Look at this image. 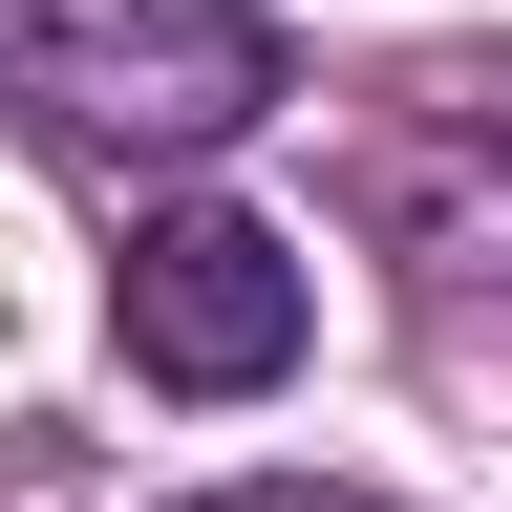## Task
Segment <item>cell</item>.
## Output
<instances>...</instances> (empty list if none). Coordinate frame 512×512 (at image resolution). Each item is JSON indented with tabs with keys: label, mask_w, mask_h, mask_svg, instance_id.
Segmentation results:
<instances>
[{
	"label": "cell",
	"mask_w": 512,
	"mask_h": 512,
	"mask_svg": "<svg viewBox=\"0 0 512 512\" xmlns=\"http://www.w3.org/2000/svg\"><path fill=\"white\" fill-rule=\"evenodd\" d=\"M107 320H128V363H150V384H192V406H256V384L299 363L320 278H299V235H256V214H214V192H171V214L128 235Z\"/></svg>",
	"instance_id": "obj_2"
},
{
	"label": "cell",
	"mask_w": 512,
	"mask_h": 512,
	"mask_svg": "<svg viewBox=\"0 0 512 512\" xmlns=\"http://www.w3.org/2000/svg\"><path fill=\"white\" fill-rule=\"evenodd\" d=\"M0 86L64 150H235L278 107V22L256 0H0Z\"/></svg>",
	"instance_id": "obj_1"
},
{
	"label": "cell",
	"mask_w": 512,
	"mask_h": 512,
	"mask_svg": "<svg viewBox=\"0 0 512 512\" xmlns=\"http://www.w3.org/2000/svg\"><path fill=\"white\" fill-rule=\"evenodd\" d=\"M214 512H363V491H214Z\"/></svg>",
	"instance_id": "obj_3"
}]
</instances>
